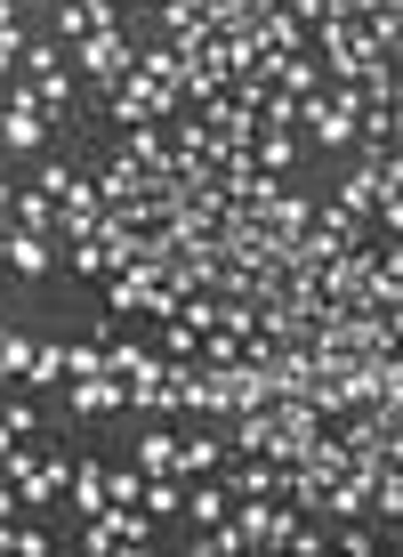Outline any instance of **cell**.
I'll use <instances>...</instances> for the list:
<instances>
[{
	"instance_id": "obj_10",
	"label": "cell",
	"mask_w": 403,
	"mask_h": 557,
	"mask_svg": "<svg viewBox=\"0 0 403 557\" xmlns=\"http://www.w3.org/2000/svg\"><path fill=\"white\" fill-rule=\"evenodd\" d=\"M266 73H275V89H291V98H315L323 89V65L306 49H291V57H266Z\"/></svg>"
},
{
	"instance_id": "obj_20",
	"label": "cell",
	"mask_w": 403,
	"mask_h": 557,
	"mask_svg": "<svg viewBox=\"0 0 403 557\" xmlns=\"http://www.w3.org/2000/svg\"><path fill=\"white\" fill-rule=\"evenodd\" d=\"M25 388H65V348H33V363H25Z\"/></svg>"
},
{
	"instance_id": "obj_14",
	"label": "cell",
	"mask_w": 403,
	"mask_h": 557,
	"mask_svg": "<svg viewBox=\"0 0 403 557\" xmlns=\"http://www.w3.org/2000/svg\"><path fill=\"white\" fill-rule=\"evenodd\" d=\"M226 453H266V460H275V412H235V445H226Z\"/></svg>"
},
{
	"instance_id": "obj_18",
	"label": "cell",
	"mask_w": 403,
	"mask_h": 557,
	"mask_svg": "<svg viewBox=\"0 0 403 557\" xmlns=\"http://www.w3.org/2000/svg\"><path fill=\"white\" fill-rule=\"evenodd\" d=\"M178 502H186V476H146V493H138L146 517H178Z\"/></svg>"
},
{
	"instance_id": "obj_9",
	"label": "cell",
	"mask_w": 403,
	"mask_h": 557,
	"mask_svg": "<svg viewBox=\"0 0 403 557\" xmlns=\"http://www.w3.org/2000/svg\"><path fill=\"white\" fill-rule=\"evenodd\" d=\"M89 186H98V202L113 210V202H138V195H146V170L129 162V153H113V162H105V170H98Z\"/></svg>"
},
{
	"instance_id": "obj_4",
	"label": "cell",
	"mask_w": 403,
	"mask_h": 557,
	"mask_svg": "<svg viewBox=\"0 0 403 557\" xmlns=\"http://www.w3.org/2000/svg\"><path fill=\"white\" fill-rule=\"evenodd\" d=\"M65 405L81 412V420H113V412H129V380H113V372H81V380H65Z\"/></svg>"
},
{
	"instance_id": "obj_1",
	"label": "cell",
	"mask_w": 403,
	"mask_h": 557,
	"mask_svg": "<svg viewBox=\"0 0 403 557\" xmlns=\"http://www.w3.org/2000/svg\"><path fill=\"white\" fill-rule=\"evenodd\" d=\"M105 307H113V323L122 315H178V292L162 283V259H138V267L105 275Z\"/></svg>"
},
{
	"instance_id": "obj_27",
	"label": "cell",
	"mask_w": 403,
	"mask_h": 557,
	"mask_svg": "<svg viewBox=\"0 0 403 557\" xmlns=\"http://www.w3.org/2000/svg\"><path fill=\"white\" fill-rule=\"evenodd\" d=\"M0 292H9V267H0Z\"/></svg>"
},
{
	"instance_id": "obj_16",
	"label": "cell",
	"mask_w": 403,
	"mask_h": 557,
	"mask_svg": "<svg viewBox=\"0 0 403 557\" xmlns=\"http://www.w3.org/2000/svg\"><path fill=\"white\" fill-rule=\"evenodd\" d=\"M226 509H235V502H226V485H186V502H178L186 525H218Z\"/></svg>"
},
{
	"instance_id": "obj_5",
	"label": "cell",
	"mask_w": 403,
	"mask_h": 557,
	"mask_svg": "<svg viewBox=\"0 0 403 557\" xmlns=\"http://www.w3.org/2000/svg\"><path fill=\"white\" fill-rule=\"evenodd\" d=\"M0 153H49V113L0 106Z\"/></svg>"
},
{
	"instance_id": "obj_17",
	"label": "cell",
	"mask_w": 403,
	"mask_h": 557,
	"mask_svg": "<svg viewBox=\"0 0 403 557\" xmlns=\"http://www.w3.org/2000/svg\"><path fill=\"white\" fill-rule=\"evenodd\" d=\"M33 348H41V339H33V332H9V323H0V388H9V380H25Z\"/></svg>"
},
{
	"instance_id": "obj_24",
	"label": "cell",
	"mask_w": 403,
	"mask_h": 557,
	"mask_svg": "<svg viewBox=\"0 0 403 557\" xmlns=\"http://www.w3.org/2000/svg\"><path fill=\"white\" fill-rule=\"evenodd\" d=\"M0 429H9L16 445H25V436H33V405H9V396H0Z\"/></svg>"
},
{
	"instance_id": "obj_22",
	"label": "cell",
	"mask_w": 403,
	"mask_h": 557,
	"mask_svg": "<svg viewBox=\"0 0 403 557\" xmlns=\"http://www.w3.org/2000/svg\"><path fill=\"white\" fill-rule=\"evenodd\" d=\"M194 323H178V315H162V356H194Z\"/></svg>"
},
{
	"instance_id": "obj_21",
	"label": "cell",
	"mask_w": 403,
	"mask_h": 557,
	"mask_svg": "<svg viewBox=\"0 0 403 557\" xmlns=\"http://www.w3.org/2000/svg\"><path fill=\"white\" fill-rule=\"evenodd\" d=\"M0 549H9V557H41L49 533H41V525H16V517H0Z\"/></svg>"
},
{
	"instance_id": "obj_3",
	"label": "cell",
	"mask_w": 403,
	"mask_h": 557,
	"mask_svg": "<svg viewBox=\"0 0 403 557\" xmlns=\"http://www.w3.org/2000/svg\"><path fill=\"white\" fill-rule=\"evenodd\" d=\"M105 106H113V122H122V129H138V122H178V98H169L162 82H146V73L113 82V89H105Z\"/></svg>"
},
{
	"instance_id": "obj_11",
	"label": "cell",
	"mask_w": 403,
	"mask_h": 557,
	"mask_svg": "<svg viewBox=\"0 0 403 557\" xmlns=\"http://www.w3.org/2000/svg\"><path fill=\"white\" fill-rule=\"evenodd\" d=\"M129 73H146V82H162L169 98L186 106V57L169 49V41H162V49H138V65H129Z\"/></svg>"
},
{
	"instance_id": "obj_26",
	"label": "cell",
	"mask_w": 403,
	"mask_h": 557,
	"mask_svg": "<svg viewBox=\"0 0 403 557\" xmlns=\"http://www.w3.org/2000/svg\"><path fill=\"white\" fill-rule=\"evenodd\" d=\"M9 195H16V186H9V178H0V219H9Z\"/></svg>"
},
{
	"instance_id": "obj_2",
	"label": "cell",
	"mask_w": 403,
	"mask_h": 557,
	"mask_svg": "<svg viewBox=\"0 0 403 557\" xmlns=\"http://www.w3.org/2000/svg\"><path fill=\"white\" fill-rule=\"evenodd\" d=\"M65 65H81L98 89H113V82H129V65H138V41H129L122 25H105V33H81V41L65 49Z\"/></svg>"
},
{
	"instance_id": "obj_28",
	"label": "cell",
	"mask_w": 403,
	"mask_h": 557,
	"mask_svg": "<svg viewBox=\"0 0 403 557\" xmlns=\"http://www.w3.org/2000/svg\"><path fill=\"white\" fill-rule=\"evenodd\" d=\"M153 9H169V0H153Z\"/></svg>"
},
{
	"instance_id": "obj_19",
	"label": "cell",
	"mask_w": 403,
	"mask_h": 557,
	"mask_svg": "<svg viewBox=\"0 0 403 557\" xmlns=\"http://www.w3.org/2000/svg\"><path fill=\"white\" fill-rule=\"evenodd\" d=\"M138 493H146V476L129 469V460H105V502L113 509H138Z\"/></svg>"
},
{
	"instance_id": "obj_8",
	"label": "cell",
	"mask_w": 403,
	"mask_h": 557,
	"mask_svg": "<svg viewBox=\"0 0 403 557\" xmlns=\"http://www.w3.org/2000/svg\"><path fill=\"white\" fill-rule=\"evenodd\" d=\"M9 226H25V235H49V243H56V195H41V186H16V195H9Z\"/></svg>"
},
{
	"instance_id": "obj_25",
	"label": "cell",
	"mask_w": 403,
	"mask_h": 557,
	"mask_svg": "<svg viewBox=\"0 0 403 557\" xmlns=\"http://www.w3.org/2000/svg\"><path fill=\"white\" fill-rule=\"evenodd\" d=\"M16 509H25V502H16V485L0 476V517H16Z\"/></svg>"
},
{
	"instance_id": "obj_23",
	"label": "cell",
	"mask_w": 403,
	"mask_h": 557,
	"mask_svg": "<svg viewBox=\"0 0 403 557\" xmlns=\"http://www.w3.org/2000/svg\"><path fill=\"white\" fill-rule=\"evenodd\" d=\"M16 65H25V25H9V33H0V82H9Z\"/></svg>"
},
{
	"instance_id": "obj_12",
	"label": "cell",
	"mask_w": 403,
	"mask_h": 557,
	"mask_svg": "<svg viewBox=\"0 0 403 557\" xmlns=\"http://www.w3.org/2000/svg\"><path fill=\"white\" fill-rule=\"evenodd\" d=\"M122 153H129L138 170H162V162H169V129H162V122H138V129H122Z\"/></svg>"
},
{
	"instance_id": "obj_15",
	"label": "cell",
	"mask_w": 403,
	"mask_h": 557,
	"mask_svg": "<svg viewBox=\"0 0 403 557\" xmlns=\"http://www.w3.org/2000/svg\"><path fill=\"white\" fill-rule=\"evenodd\" d=\"M291 162H299V138H291V129H259V138H251V170H275V178H282Z\"/></svg>"
},
{
	"instance_id": "obj_13",
	"label": "cell",
	"mask_w": 403,
	"mask_h": 557,
	"mask_svg": "<svg viewBox=\"0 0 403 557\" xmlns=\"http://www.w3.org/2000/svg\"><path fill=\"white\" fill-rule=\"evenodd\" d=\"M65 493H73V509H81V517H98L105 509V460H73Z\"/></svg>"
},
{
	"instance_id": "obj_7",
	"label": "cell",
	"mask_w": 403,
	"mask_h": 557,
	"mask_svg": "<svg viewBox=\"0 0 403 557\" xmlns=\"http://www.w3.org/2000/svg\"><path fill=\"white\" fill-rule=\"evenodd\" d=\"M218 460H226V436L186 429V436H178V453H169V476H218Z\"/></svg>"
},
{
	"instance_id": "obj_6",
	"label": "cell",
	"mask_w": 403,
	"mask_h": 557,
	"mask_svg": "<svg viewBox=\"0 0 403 557\" xmlns=\"http://www.w3.org/2000/svg\"><path fill=\"white\" fill-rule=\"evenodd\" d=\"M0 267H9V275H33V283H41L49 267H56V243H49V235H25V226H9V243H0Z\"/></svg>"
}]
</instances>
